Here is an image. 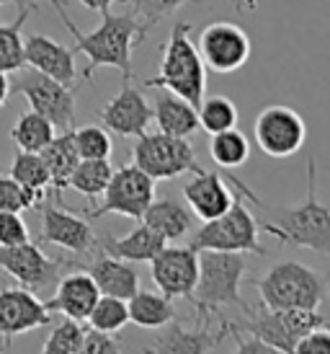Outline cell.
Returning <instances> with one entry per match:
<instances>
[{
    "label": "cell",
    "mask_w": 330,
    "mask_h": 354,
    "mask_svg": "<svg viewBox=\"0 0 330 354\" xmlns=\"http://www.w3.org/2000/svg\"><path fill=\"white\" fill-rule=\"evenodd\" d=\"M255 207L258 227L282 243L294 248H307L315 254L330 256V207L318 197V160H307V194L300 205L284 207L269 205L258 194L248 199Z\"/></svg>",
    "instance_id": "obj_1"
},
{
    "label": "cell",
    "mask_w": 330,
    "mask_h": 354,
    "mask_svg": "<svg viewBox=\"0 0 330 354\" xmlns=\"http://www.w3.org/2000/svg\"><path fill=\"white\" fill-rule=\"evenodd\" d=\"M57 13L62 24H65V29L75 39L72 52L75 55L83 52L88 57V65L83 70V80L93 78V73L98 68H117L122 70L124 78H132V52H135V47L145 39L147 31H150L135 13H111V10H106V13H101L104 16L101 26L88 31V34H83L72 24L65 6H59Z\"/></svg>",
    "instance_id": "obj_2"
},
{
    "label": "cell",
    "mask_w": 330,
    "mask_h": 354,
    "mask_svg": "<svg viewBox=\"0 0 330 354\" xmlns=\"http://www.w3.org/2000/svg\"><path fill=\"white\" fill-rule=\"evenodd\" d=\"M188 21H175L171 37L163 47V59H160V73L155 78L142 80L145 88H165L186 99L188 104L199 106L204 99L206 88V65L196 44L188 39L191 34Z\"/></svg>",
    "instance_id": "obj_3"
},
{
    "label": "cell",
    "mask_w": 330,
    "mask_h": 354,
    "mask_svg": "<svg viewBox=\"0 0 330 354\" xmlns=\"http://www.w3.org/2000/svg\"><path fill=\"white\" fill-rule=\"evenodd\" d=\"M245 277V256L240 251H199V277H196L194 300L202 310L220 313L222 308L245 310L240 282Z\"/></svg>",
    "instance_id": "obj_4"
},
{
    "label": "cell",
    "mask_w": 330,
    "mask_h": 354,
    "mask_svg": "<svg viewBox=\"0 0 330 354\" xmlns=\"http://www.w3.org/2000/svg\"><path fill=\"white\" fill-rule=\"evenodd\" d=\"M330 290V272L318 274L300 261H279L263 279H258V295L266 308H320Z\"/></svg>",
    "instance_id": "obj_5"
},
{
    "label": "cell",
    "mask_w": 330,
    "mask_h": 354,
    "mask_svg": "<svg viewBox=\"0 0 330 354\" xmlns=\"http://www.w3.org/2000/svg\"><path fill=\"white\" fill-rule=\"evenodd\" d=\"M245 313L248 324L240 328L258 336L273 352H294L302 336L310 334L318 326L330 324L328 315L320 313V308H266L261 303V308L245 305Z\"/></svg>",
    "instance_id": "obj_6"
},
{
    "label": "cell",
    "mask_w": 330,
    "mask_h": 354,
    "mask_svg": "<svg viewBox=\"0 0 330 354\" xmlns=\"http://www.w3.org/2000/svg\"><path fill=\"white\" fill-rule=\"evenodd\" d=\"M258 230H261L258 220L245 207L243 194H240L237 199H233L227 212H222L214 220H206L204 225L191 236L188 246L196 248V251L212 248V251H240V254L266 256V248L258 241Z\"/></svg>",
    "instance_id": "obj_7"
},
{
    "label": "cell",
    "mask_w": 330,
    "mask_h": 354,
    "mask_svg": "<svg viewBox=\"0 0 330 354\" xmlns=\"http://www.w3.org/2000/svg\"><path fill=\"white\" fill-rule=\"evenodd\" d=\"M65 266H80V261L52 259L31 241L16 246H0V272L39 297H49L55 292Z\"/></svg>",
    "instance_id": "obj_8"
},
{
    "label": "cell",
    "mask_w": 330,
    "mask_h": 354,
    "mask_svg": "<svg viewBox=\"0 0 330 354\" xmlns=\"http://www.w3.org/2000/svg\"><path fill=\"white\" fill-rule=\"evenodd\" d=\"M132 163L142 168L147 176L155 181H168L181 174H196L202 171L196 160L194 145L188 138H173L165 132H142L132 148Z\"/></svg>",
    "instance_id": "obj_9"
},
{
    "label": "cell",
    "mask_w": 330,
    "mask_h": 354,
    "mask_svg": "<svg viewBox=\"0 0 330 354\" xmlns=\"http://www.w3.org/2000/svg\"><path fill=\"white\" fill-rule=\"evenodd\" d=\"M10 93H19L29 101L34 111H39L41 117H47L55 129H75V91L72 86H65L59 80L49 78L39 70H26L16 80H10Z\"/></svg>",
    "instance_id": "obj_10"
},
{
    "label": "cell",
    "mask_w": 330,
    "mask_h": 354,
    "mask_svg": "<svg viewBox=\"0 0 330 354\" xmlns=\"http://www.w3.org/2000/svg\"><path fill=\"white\" fill-rule=\"evenodd\" d=\"M153 199H155V178L147 176L135 163L122 166L108 178V187L104 189V202L93 205V209H86V217L98 220L104 215H122L142 220Z\"/></svg>",
    "instance_id": "obj_11"
},
{
    "label": "cell",
    "mask_w": 330,
    "mask_h": 354,
    "mask_svg": "<svg viewBox=\"0 0 330 354\" xmlns=\"http://www.w3.org/2000/svg\"><path fill=\"white\" fill-rule=\"evenodd\" d=\"M307 140V124L300 111L284 104L266 106L255 119V142L271 158H289L300 153Z\"/></svg>",
    "instance_id": "obj_12"
},
{
    "label": "cell",
    "mask_w": 330,
    "mask_h": 354,
    "mask_svg": "<svg viewBox=\"0 0 330 354\" xmlns=\"http://www.w3.org/2000/svg\"><path fill=\"white\" fill-rule=\"evenodd\" d=\"M199 55L204 65L214 73H235L251 57V39L237 24L230 21H214L199 34Z\"/></svg>",
    "instance_id": "obj_13"
},
{
    "label": "cell",
    "mask_w": 330,
    "mask_h": 354,
    "mask_svg": "<svg viewBox=\"0 0 330 354\" xmlns=\"http://www.w3.org/2000/svg\"><path fill=\"white\" fill-rule=\"evenodd\" d=\"M49 324H52V310L39 295H34L21 285L0 290V349H8L13 336Z\"/></svg>",
    "instance_id": "obj_14"
},
{
    "label": "cell",
    "mask_w": 330,
    "mask_h": 354,
    "mask_svg": "<svg viewBox=\"0 0 330 354\" xmlns=\"http://www.w3.org/2000/svg\"><path fill=\"white\" fill-rule=\"evenodd\" d=\"M150 274L165 297L191 300L199 277V251L191 246H165L150 259Z\"/></svg>",
    "instance_id": "obj_15"
},
{
    "label": "cell",
    "mask_w": 330,
    "mask_h": 354,
    "mask_svg": "<svg viewBox=\"0 0 330 354\" xmlns=\"http://www.w3.org/2000/svg\"><path fill=\"white\" fill-rule=\"evenodd\" d=\"M41 243H52L78 256L98 251V236L86 217L65 209V205H41Z\"/></svg>",
    "instance_id": "obj_16"
},
{
    "label": "cell",
    "mask_w": 330,
    "mask_h": 354,
    "mask_svg": "<svg viewBox=\"0 0 330 354\" xmlns=\"http://www.w3.org/2000/svg\"><path fill=\"white\" fill-rule=\"evenodd\" d=\"M98 117L108 132L122 138H139L153 122V106L147 104L142 88H137L132 78H124L122 91L101 109Z\"/></svg>",
    "instance_id": "obj_17"
},
{
    "label": "cell",
    "mask_w": 330,
    "mask_h": 354,
    "mask_svg": "<svg viewBox=\"0 0 330 354\" xmlns=\"http://www.w3.org/2000/svg\"><path fill=\"white\" fill-rule=\"evenodd\" d=\"M23 55L29 68L39 70L65 86H75L78 70H75V52L70 47L49 39L44 34H31L23 39Z\"/></svg>",
    "instance_id": "obj_18"
},
{
    "label": "cell",
    "mask_w": 330,
    "mask_h": 354,
    "mask_svg": "<svg viewBox=\"0 0 330 354\" xmlns=\"http://www.w3.org/2000/svg\"><path fill=\"white\" fill-rule=\"evenodd\" d=\"M98 287L88 272H70L59 277L55 292L44 300L52 313H62L75 321H86L98 300Z\"/></svg>",
    "instance_id": "obj_19"
},
{
    "label": "cell",
    "mask_w": 330,
    "mask_h": 354,
    "mask_svg": "<svg viewBox=\"0 0 330 354\" xmlns=\"http://www.w3.org/2000/svg\"><path fill=\"white\" fill-rule=\"evenodd\" d=\"M184 197H186V205L191 207V212L202 223L214 220V217H220L222 212H227V207L233 205L235 199L233 192L224 184V178L220 174H214V171H206V168L196 171L194 178L186 184Z\"/></svg>",
    "instance_id": "obj_20"
},
{
    "label": "cell",
    "mask_w": 330,
    "mask_h": 354,
    "mask_svg": "<svg viewBox=\"0 0 330 354\" xmlns=\"http://www.w3.org/2000/svg\"><path fill=\"white\" fill-rule=\"evenodd\" d=\"M83 266H86L88 274L93 277V282H96L101 295H114L122 297V300H129L139 290V274L132 266V261L108 256L101 248Z\"/></svg>",
    "instance_id": "obj_21"
},
{
    "label": "cell",
    "mask_w": 330,
    "mask_h": 354,
    "mask_svg": "<svg viewBox=\"0 0 330 354\" xmlns=\"http://www.w3.org/2000/svg\"><path fill=\"white\" fill-rule=\"evenodd\" d=\"M165 241L163 236H157L155 230L150 225H145L142 220H139V225L132 230V233H126L122 238H114V236H101L98 238V248L108 256H117V259H124V261H150L155 254H160L165 248Z\"/></svg>",
    "instance_id": "obj_22"
},
{
    "label": "cell",
    "mask_w": 330,
    "mask_h": 354,
    "mask_svg": "<svg viewBox=\"0 0 330 354\" xmlns=\"http://www.w3.org/2000/svg\"><path fill=\"white\" fill-rule=\"evenodd\" d=\"M39 156L49 171V187L55 192V199H57V205H62V192L68 189L70 176H72V171H75L80 160L75 140H72V129H65V132L55 135Z\"/></svg>",
    "instance_id": "obj_23"
},
{
    "label": "cell",
    "mask_w": 330,
    "mask_h": 354,
    "mask_svg": "<svg viewBox=\"0 0 330 354\" xmlns=\"http://www.w3.org/2000/svg\"><path fill=\"white\" fill-rule=\"evenodd\" d=\"M224 324V321H222ZM165 331L160 336L153 339L150 344V352H188V354H199V352H209V349H217L222 344V339L227 336V328L222 334H209V328L199 326L194 331H188L184 326L178 324V318H173L171 324L163 326Z\"/></svg>",
    "instance_id": "obj_24"
},
{
    "label": "cell",
    "mask_w": 330,
    "mask_h": 354,
    "mask_svg": "<svg viewBox=\"0 0 330 354\" xmlns=\"http://www.w3.org/2000/svg\"><path fill=\"white\" fill-rule=\"evenodd\" d=\"M153 119L160 132L173 135V138H191L199 129V111L194 104H188L186 99L175 96L171 91H165L155 99V109H153Z\"/></svg>",
    "instance_id": "obj_25"
},
{
    "label": "cell",
    "mask_w": 330,
    "mask_h": 354,
    "mask_svg": "<svg viewBox=\"0 0 330 354\" xmlns=\"http://www.w3.org/2000/svg\"><path fill=\"white\" fill-rule=\"evenodd\" d=\"M142 223L153 227L157 236H163L165 241H178V238H184L186 233H191L194 215H191L188 207H184L178 199L163 197V199H153V202L147 205L145 215H142Z\"/></svg>",
    "instance_id": "obj_26"
},
{
    "label": "cell",
    "mask_w": 330,
    "mask_h": 354,
    "mask_svg": "<svg viewBox=\"0 0 330 354\" xmlns=\"http://www.w3.org/2000/svg\"><path fill=\"white\" fill-rule=\"evenodd\" d=\"M126 310H129V321L139 328H163L165 324H171L175 313L173 297H165L163 292H145L137 290L135 295L126 300Z\"/></svg>",
    "instance_id": "obj_27"
},
{
    "label": "cell",
    "mask_w": 330,
    "mask_h": 354,
    "mask_svg": "<svg viewBox=\"0 0 330 354\" xmlns=\"http://www.w3.org/2000/svg\"><path fill=\"white\" fill-rule=\"evenodd\" d=\"M37 10V3L31 6H21L19 19L13 24H3L0 21V70L3 73H21L26 68V55H23V24L31 13Z\"/></svg>",
    "instance_id": "obj_28"
},
{
    "label": "cell",
    "mask_w": 330,
    "mask_h": 354,
    "mask_svg": "<svg viewBox=\"0 0 330 354\" xmlns=\"http://www.w3.org/2000/svg\"><path fill=\"white\" fill-rule=\"evenodd\" d=\"M111 174H114V166L108 163V158H80L72 176H70L68 189H75L93 205L104 194V189L108 187Z\"/></svg>",
    "instance_id": "obj_29"
},
{
    "label": "cell",
    "mask_w": 330,
    "mask_h": 354,
    "mask_svg": "<svg viewBox=\"0 0 330 354\" xmlns=\"http://www.w3.org/2000/svg\"><path fill=\"white\" fill-rule=\"evenodd\" d=\"M52 138H55V124L34 109L23 111L10 127V140L16 142V148L26 153H41Z\"/></svg>",
    "instance_id": "obj_30"
},
{
    "label": "cell",
    "mask_w": 330,
    "mask_h": 354,
    "mask_svg": "<svg viewBox=\"0 0 330 354\" xmlns=\"http://www.w3.org/2000/svg\"><path fill=\"white\" fill-rule=\"evenodd\" d=\"M209 156L220 168H235L243 166L245 160L251 158V142L243 132H237L235 127L214 132L212 142H209Z\"/></svg>",
    "instance_id": "obj_31"
},
{
    "label": "cell",
    "mask_w": 330,
    "mask_h": 354,
    "mask_svg": "<svg viewBox=\"0 0 330 354\" xmlns=\"http://www.w3.org/2000/svg\"><path fill=\"white\" fill-rule=\"evenodd\" d=\"M10 176L26 189H31V192H41V194L49 192V171L39 153L19 150L13 163H10Z\"/></svg>",
    "instance_id": "obj_32"
},
{
    "label": "cell",
    "mask_w": 330,
    "mask_h": 354,
    "mask_svg": "<svg viewBox=\"0 0 330 354\" xmlns=\"http://www.w3.org/2000/svg\"><path fill=\"white\" fill-rule=\"evenodd\" d=\"M88 324L98 328V331H108V334H117L129 324V310H126V300L114 295H98L93 310L86 318Z\"/></svg>",
    "instance_id": "obj_33"
},
{
    "label": "cell",
    "mask_w": 330,
    "mask_h": 354,
    "mask_svg": "<svg viewBox=\"0 0 330 354\" xmlns=\"http://www.w3.org/2000/svg\"><path fill=\"white\" fill-rule=\"evenodd\" d=\"M199 111V127L206 129L209 135L222 132L237 124V106L227 96H209L202 99V104L196 106Z\"/></svg>",
    "instance_id": "obj_34"
},
{
    "label": "cell",
    "mask_w": 330,
    "mask_h": 354,
    "mask_svg": "<svg viewBox=\"0 0 330 354\" xmlns=\"http://www.w3.org/2000/svg\"><path fill=\"white\" fill-rule=\"evenodd\" d=\"M44 202H47V194L31 192L23 184H19L10 174H0V209L23 212V209H37Z\"/></svg>",
    "instance_id": "obj_35"
},
{
    "label": "cell",
    "mask_w": 330,
    "mask_h": 354,
    "mask_svg": "<svg viewBox=\"0 0 330 354\" xmlns=\"http://www.w3.org/2000/svg\"><path fill=\"white\" fill-rule=\"evenodd\" d=\"M83 321H75V318H62L55 331L49 334V339L44 342L41 352L44 354H80L83 349Z\"/></svg>",
    "instance_id": "obj_36"
},
{
    "label": "cell",
    "mask_w": 330,
    "mask_h": 354,
    "mask_svg": "<svg viewBox=\"0 0 330 354\" xmlns=\"http://www.w3.org/2000/svg\"><path fill=\"white\" fill-rule=\"evenodd\" d=\"M72 140H75V148H78L80 158H108L111 150H114L108 129L98 127V124L72 129Z\"/></svg>",
    "instance_id": "obj_37"
},
{
    "label": "cell",
    "mask_w": 330,
    "mask_h": 354,
    "mask_svg": "<svg viewBox=\"0 0 330 354\" xmlns=\"http://www.w3.org/2000/svg\"><path fill=\"white\" fill-rule=\"evenodd\" d=\"M122 3H126L132 8V13L145 24L147 29H153L163 19L173 16L175 10L184 8L186 3H194V0H122Z\"/></svg>",
    "instance_id": "obj_38"
},
{
    "label": "cell",
    "mask_w": 330,
    "mask_h": 354,
    "mask_svg": "<svg viewBox=\"0 0 330 354\" xmlns=\"http://www.w3.org/2000/svg\"><path fill=\"white\" fill-rule=\"evenodd\" d=\"M29 241V227L23 223L21 212L0 209V246H16Z\"/></svg>",
    "instance_id": "obj_39"
},
{
    "label": "cell",
    "mask_w": 330,
    "mask_h": 354,
    "mask_svg": "<svg viewBox=\"0 0 330 354\" xmlns=\"http://www.w3.org/2000/svg\"><path fill=\"white\" fill-rule=\"evenodd\" d=\"M124 346L119 342L114 334H108V331H98V328H86V334H83V349L80 352L86 354H117L122 352Z\"/></svg>",
    "instance_id": "obj_40"
},
{
    "label": "cell",
    "mask_w": 330,
    "mask_h": 354,
    "mask_svg": "<svg viewBox=\"0 0 330 354\" xmlns=\"http://www.w3.org/2000/svg\"><path fill=\"white\" fill-rule=\"evenodd\" d=\"M294 354H330V324L312 328L297 342Z\"/></svg>",
    "instance_id": "obj_41"
},
{
    "label": "cell",
    "mask_w": 330,
    "mask_h": 354,
    "mask_svg": "<svg viewBox=\"0 0 330 354\" xmlns=\"http://www.w3.org/2000/svg\"><path fill=\"white\" fill-rule=\"evenodd\" d=\"M83 8L88 10H98V13H106V10H111V6L117 3V0H78Z\"/></svg>",
    "instance_id": "obj_42"
},
{
    "label": "cell",
    "mask_w": 330,
    "mask_h": 354,
    "mask_svg": "<svg viewBox=\"0 0 330 354\" xmlns=\"http://www.w3.org/2000/svg\"><path fill=\"white\" fill-rule=\"evenodd\" d=\"M10 96V80H8V73H3L0 70V106L8 101Z\"/></svg>",
    "instance_id": "obj_43"
},
{
    "label": "cell",
    "mask_w": 330,
    "mask_h": 354,
    "mask_svg": "<svg viewBox=\"0 0 330 354\" xmlns=\"http://www.w3.org/2000/svg\"><path fill=\"white\" fill-rule=\"evenodd\" d=\"M230 3H233L235 13H245V10L255 8V0H230Z\"/></svg>",
    "instance_id": "obj_44"
},
{
    "label": "cell",
    "mask_w": 330,
    "mask_h": 354,
    "mask_svg": "<svg viewBox=\"0 0 330 354\" xmlns=\"http://www.w3.org/2000/svg\"><path fill=\"white\" fill-rule=\"evenodd\" d=\"M8 3H10V6H16V8H21V6H23V0H0V6H8ZM0 21H3V19H0Z\"/></svg>",
    "instance_id": "obj_45"
},
{
    "label": "cell",
    "mask_w": 330,
    "mask_h": 354,
    "mask_svg": "<svg viewBox=\"0 0 330 354\" xmlns=\"http://www.w3.org/2000/svg\"><path fill=\"white\" fill-rule=\"evenodd\" d=\"M52 6H55V8H59V6H62V0H52Z\"/></svg>",
    "instance_id": "obj_46"
}]
</instances>
